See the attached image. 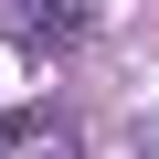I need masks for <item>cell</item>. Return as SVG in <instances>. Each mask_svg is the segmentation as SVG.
Segmentation results:
<instances>
[{
  "instance_id": "obj_1",
  "label": "cell",
  "mask_w": 159,
  "mask_h": 159,
  "mask_svg": "<svg viewBox=\"0 0 159 159\" xmlns=\"http://www.w3.org/2000/svg\"><path fill=\"white\" fill-rule=\"evenodd\" d=\"M0 32H11V43H74V32H85V0H0Z\"/></svg>"
}]
</instances>
